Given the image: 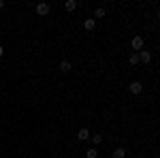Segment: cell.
I'll return each mask as SVG.
<instances>
[{
  "mask_svg": "<svg viewBox=\"0 0 160 158\" xmlns=\"http://www.w3.org/2000/svg\"><path fill=\"white\" fill-rule=\"evenodd\" d=\"M2 54H4V49H2V45H0V58H2Z\"/></svg>",
  "mask_w": 160,
  "mask_h": 158,
  "instance_id": "cell-15",
  "label": "cell"
},
{
  "mask_svg": "<svg viewBox=\"0 0 160 158\" xmlns=\"http://www.w3.org/2000/svg\"><path fill=\"white\" fill-rule=\"evenodd\" d=\"M83 28H86V30H94V28H96V19H94V17H88L86 22H83Z\"/></svg>",
  "mask_w": 160,
  "mask_h": 158,
  "instance_id": "cell-5",
  "label": "cell"
},
{
  "mask_svg": "<svg viewBox=\"0 0 160 158\" xmlns=\"http://www.w3.org/2000/svg\"><path fill=\"white\" fill-rule=\"evenodd\" d=\"M143 45H145V41H143V37H139V34H137V37H132L130 38V49H132V51H141V49H143Z\"/></svg>",
  "mask_w": 160,
  "mask_h": 158,
  "instance_id": "cell-1",
  "label": "cell"
},
{
  "mask_svg": "<svg viewBox=\"0 0 160 158\" xmlns=\"http://www.w3.org/2000/svg\"><path fill=\"white\" fill-rule=\"evenodd\" d=\"M64 9H66V11H75V9H77V2H75V0H66V2H64Z\"/></svg>",
  "mask_w": 160,
  "mask_h": 158,
  "instance_id": "cell-10",
  "label": "cell"
},
{
  "mask_svg": "<svg viewBox=\"0 0 160 158\" xmlns=\"http://www.w3.org/2000/svg\"><path fill=\"white\" fill-rule=\"evenodd\" d=\"M111 158H126V150H124V147H115L113 154H111Z\"/></svg>",
  "mask_w": 160,
  "mask_h": 158,
  "instance_id": "cell-7",
  "label": "cell"
},
{
  "mask_svg": "<svg viewBox=\"0 0 160 158\" xmlns=\"http://www.w3.org/2000/svg\"><path fill=\"white\" fill-rule=\"evenodd\" d=\"M90 139H92V143H94V147H96V145H100V143H102V135H98V133H96V135H92Z\"/></svg>",
  "mask_w": 160,
  "mask_h": 158,
  "instance_id": "cell-11",
  "label": "cell"
},
{
  "mask_svg": "<svg viewBox=\"0 0 160 158\" xmlns=\"http://www.w3.org/2000/svg\"><path fill=\"white\" fill-rule=\"evenodd\" d=\"M0 9H4V0H0Z\"/></svg>",
  "mask_w": 160,
  "mask_h": 158,
  "instance_id": "cell-14",
  "label": "cell"
},
{
  "mask_svg": "<svg viewBox=\"0 0 160 158\" xmlns=\"http://www.w3.org/2000/svg\"><path fill=\"white\" fill-rule=\"evenodd\" d=\"M128 90H130V94H141L143 92V84L141 81H132V84L128 85Z\"/></svg>",
  "mask_w": 160,
  "mask_h": 158,
  "instance_id": "cell-4",
  "label": "cell"
},
{
  "mask_svg": "<svg viewBox=\"0 0 160 158\" xmlns=\"http://www.w3.org/2000/svg\"><path fill=\"white\" fill-rule=\"evenodd\" d=\"M71 69H73V64H71L68 60H62L60 62V71H62V73H71Z\"/></svg>",
  "mask_w": 160,
  "mask_h": 158,
  "instance_id": "cell-8",
  "label": "cell"
},
{
  "mask_svg": "<svg viewBox=\"0 0 160 158\" xmlns=\"http://www.w3.org/2000/svg\"><path fill=\"white\" fill-rule=\"evenodd\" d=\"M86 158H98V150L96 147H90L86 152Z\"/></svg>",
  "mask_w": 160,
  "mask_h": 158,
  "instance_id": "cell-12",
  "label": "cell"
},
{
  "mask_svg": "<svg viewBox=\"0 0 160 158\" xmlns=\"http://www.w3.org/2000/svg\"><path fill=\"white\" fill-rule=\"evenodd\" d=\"M94 17H96V19H98V17H105V9H102V7H98V9L94 11Z\"/></svg>",
  "mask_w": 160,
  "mask_h": 158,
  "instance_id": "cell-13",
  "label": "cell"
},
{
  "mask_svg": "<svg viewBox=\"0 0 160 158\" xmlns=\"http://www.w3.org/2000/svg\"><path fill=\"white\" fill-rule=\"evenodd\" d=\"M137 56H139V62H145V64L152 62V51H148V49H141Z\"/></svg>",
  "mask_w": 160,
  "mask_h": 158,
  "instance_id": "cell-3",
  "label": "cell"
},
{
  "mask_svg": "<svg viewBox=\"0 0 160 158\" xmlns=\"http://www.w3.org/2000/svg\"><path fill=\"white\" fill-rule=\"evenodd\" d=\"M77 139H79V141H88V139H90V130H88V128H81V130L77 133Z\"/></svg>",
  "mask_w": 160,
  "mask_h": 158,
  "instance_id": "cell-6",
  "label": "cell"
},
{
  "mask_svg": "<svg viewBox=\"0 0 160 158\" xmlns=\"http://www.w3.org/2000/svg\"><path fill=\"white\" fill-rule=\"evenodd\" d=\"M49 11H51V7L47 4V2H38V4H37V13L41 15V17H45V15H49Z\"/></svg>",
  "mask_w": 160,
  "mask_h": 158,
  "instance_id": "cell-2",
  "label": "cell"
},
{
  "mask_svg": "<svg viewBox=\"0 0 160 158\" xmlns=\"http://www.w3.org/2000/svg\"><path fill=\"white\" fill-rule=\"evenodd\" d=\"M128 64H130V66H137V64H139V56H137L135 51L128 56Z\"/></svg>",
  "mask_w": 160,
  "mask_h": 158,
  "instance_id": "cell-9",
  "label": "cell"
}]
</instances>
